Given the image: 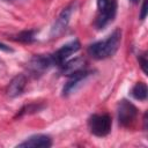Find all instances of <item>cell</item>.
I'll use <instances>...</instances> for the list:
<instances>
[{
  "label": "cell",
  "mask_w": 148,
  "mask_h": 148,
  "mask_svg": "<svg viewBox=\"0 0 148 148\" xmlns=\"http://www.w3.org/2000/svg\"><path fill=\"white\" fill-rule=\"evenodd\" d=\"M36 30H24V31H21L18 35L15 36V40H18L21 43H32L35 40V36H36Z\"/></svg>",
  "instance_id": "cell-13"
},
{
  "label": "cell",
  "mask_w": 148,
  "mask_h": 148,
  "mask_svg": "<svg viewBox=\"0 0 148 148\" xmlns=\"http://www.w3.org/2000/svg\"><path fill=\"white\" fill-rule=\"evenodd\" d=\"M88 127L91 134L98 138H104L111 132L112 119L109 114H92L88 119Z\"/></svg>",
  "instance_id": "cell-2"
},
{
  "label": "cell",
  "mask_w": 148,
  "mask_h": 148,
  "mask_svg": "<svg viewBox=\"0 0 148 148\" xmlns=\"http://www.w3.org/2000/svg\"><path fill=\"white\" fill-rule=\"evenodd\" d=\"M131 1H132V2H133V3H136V2H138V1H139V0H131Z\"/></svg>",
  "instance_id": "cell-19"
},
{
  "label": "cell",
  "mask_w": 148,
  "mask_h": 148,
  "mask_svg": "<svg viewBox=\"0 0 148 148\" xmlns=\"http://www.w3.org/2000/svg\"><path fill=\"white\" fill-rule=\"evenodd\" d=\"M79 50H80V43H79V40L74 39V40H71V42L66 43L65 45H62L59 50H57L52 54L54 65H57V66L60 67L73 53L77 52Z\"/></svg>",
  "instance_id": "cell-7"
},
{
  "label": "cell",
  "mask_w": 148,
  "mask_h": 148,
  "mask_svg": "<svg viewBox=\"0 0 148 148\" xmlns=\"http://www.w3.org/2000/svg\"><path fill=\"white\" fill-rule=\"evenodd\" d=\"M147 16V0H143L142 7H141V13H140V20H145Z\"/></svg>",
  "instance_id": "cell-16"
},
{
  "label": "cell",
  "mask_w": 148,
  "mask_h": 148,
  "mask_svg": "<svg viewBox=\"0 0 148 148\" xmlns=\"http://www.w3.org/2000/svg\"><path fill=\"white\" fill-rule=\"evenodd\" d=\"M52 66H54L52 54H36L29 60L27 69L32 76L37 77Z\"/></svg>",
  "instance_id": "cell-4"
},
{
  "label": "cell",
  "mask_w": 148,
  "mask_h": 148,
  "mask_svg": "<svg viewBox=\"0 0 148 148\" xmlns=\"http://www.w3.org/2000/svg\"><path fill=\"white\" fill-rule=\"evenodd\" d=\"M147 94H148V89H147V84L145 82L135 83L131 90V95L138 101H146Z\"/></svg>",
  "instance_id": "cell-12"
},
{
  "label": "cell",
  "mask_w": 148,
  "mask_h": 148,
  "mask_svg": "<svg viewBox=\"0 0 148 148\" xmlns=\"http://www.w3.org/2000/svg\"><path fill=\"white\" fill-rule=\"evenodd\" d=\"M138 60H139V64H140L142 71H143L145 73H147V57H146V53L139 54V56H138Z\"/></svg>",
  "instance_id": "cell-15"
},
{
  "label": "cell",
  "mask_w": 148,
  "mask_h": 148,
  "mask_svg": "<svg viewBox=\"0 0 148 148\" xmlns=\"http://www.w3.org/2000/svg\"><path fill=\"white\" fill-rule=\"evenodd\" d=\"M42 109H44V105L43 104H36V103H32V104H29V105H24L20 112H17V114L15 116L16 117H21L25 113H35V112H39Z\"/></svg>",
  "instance_id": "cell-14"
},
{
  "label": "cell",
  "mask_w": 148,
  "mask_h": 148,
  "mask_svg": "<svg viewBox=\"0 0 148 148\" xmlns=\"http://www.w3.org/2000/svg\"><path fill=\"white\" fill-rule=\"evenodd\" d=\"M109 1L110 0H97V8H98V10L103 9L104 7H106V5L109 3Z\"/></svg>",
  "instance_id": "cell-17"
},
{
  "label": "cell",
  "mask_w": 148,
  "mask_h": 148,
  "mask_svg": "<svg viewBox=\"0 0 148 148\" xmlns=\"http://www.w3.org/2000/svg\"><path fill=\"white\" fill-rule=\"evenodd\" d=\"M86 68V60L82 58V57H76L74 59H71L68 60L67 62L65 61L61 66H60V71H61V74L64 75H72V74H75L77 72H81Z\"/></svg>",
  "instance_id": "cell-10"
},
{
  "label": "cell",
  "mask_w": 148,
  "mask_h": 148,
  "mask_svg": "<svg viewBox=\"0 0 148 148\" xmlns=\"http://www.w3.org/2000/svg\"><path fill=\"white\" fill-rule=\"evenodd\" d=\"M25 84H27L25 75H23V74L16 75L15 77H13V80L10 81V83L8 86V89H7L8 96L12 97V98L20 96L23 92V90L25 88Z\"/></svg>",
  "instance_id": "cell-11"
},
{
  "label": "cell",
  "mask_w": 148,
  "mask_h": 148,
  "mask_svg": "<svg viewBox=\"0 0 148 148\" xmlns=\"http://www.w3.org/2000/svg\"><path fill=\"white\" fill-rule=\"evenodd\" d=\"M51 146H52V139L46 134L31 135L27 140L17 145V147H25V148H49Z\"/></svg>",
  "instance_id": "cell-8"
},
{
  "label": "cell",
  "mask_w": 148,
  "mask_h": 148,
  "mask_svg": "<svg viewBox=\"0 0 148 148\" xmlns=\"http://www.w3.org/2000/svg\"><path fill=\"white\" fill-rule=\"evenodd\" d=\"M0 51H3V52H13V49L0 42Z\"/></svg>",
  "instance_id": "cell-18"
},
{
  "label": "cell",
  "mask_w": 148,
  "mask_h": 148,
  "mask_svg": "<svg viewBox=\"0 0 148 148\" xmlns=\"http://www.w3.org/2000/svg\"><path fill=\"white\" fill-rule=\"evenodd\" d=\"M91 73H92L91 71L83 69V71H81V72H77V73H75V74L69 75L68 81L65 83V86H64V88H62V95H64V96H68L69 94H72V92L76 89V87H77L83 80H86V77H88Z\"/></svg>",
  "instance_id": "cell-9"
},
{
  "label": "cell",
  "mask_w": 148,
  "mask_h": 148,
  "mask_svg": "<svg viewBox=\"0 0 148 148\" xmlns=\"http://www.w3.org/2000/svg\"><path fill=\"white\" fill-rule=\"evenodd\" d=\"M6 1H9V0H6Z\"/></svg>",
  "instance_id": "cell-20"
},
{
  "label": "cell",
  "mask_w": 148,
  "mask_h": 148,
  "mask_svg": "<svg viewBox=\"0 0 148 148\" xmlns=\"http://www.w3.org/2000/svg\"><path fill=\"white\" fill-rule=\"evenodd\" d=\"M117 14V0H110L106 7L98 10V15L95 21V27L101 30L104 29L110 22L113 21Z\"/></svg>",
  "instance_id": "cell-6"
},
{
  "label": "cell",
  "mask_w": 148,
  "mask_h": 148,
  "mask_svg": "<svg viewBox=\"0 0 148 148\" xmlns=\"http://www.w3.org/2000/svg\"><path fill=\"white\" fill-rule=\"evenodd\" d=\"M117 116H118L119 124L123 127L130 128L135 124V120L138 118V109L131 102H128L126 99H123L118 103Z\"/></svg>",
  "instance_id": "cell-3"
},
{
  "label": "cell",
  "mask_w": 148,
  "mask_h": 148,
  "mask_svg": "<svg viewBox=\"0 0 148 148\" xmlns=\"http://www.w3.org/2000/svg\"><path fill=\"white\" fill-rule=\"evenodd\" d=\"M120 40H121V30L116 29L110 36H108V38L95 42L91 45H89L88 53L89 56H91L94 59L97 60L106 59L109 57H112L117 52L120 45Z\"/></svg>",
  "instance_id": "cell-1"
},
{
  "label": "cell",
  "mask_w": 148,
  "mask_h": 148,
  "mask_svg": "<svg viewBox=\"0 0 148 148\" xmlns=\"http://www.w3.org/2000/svg\"><path fill=\"white\" fill-rule=\"evenodd\" d=\"M75 7H76V2L72 1L68 6H66L60 12L58 18L56 20L54 24L51 28V32H50L51 37H58L59 35H61L66 30V28L68 27V23L71 21V16H72L73 12L75 10Z\"/></svg>",
  "instance_id": "cell-5"
}]
</instances>
